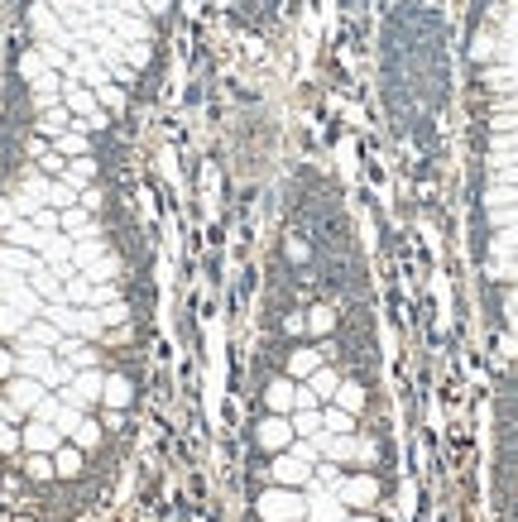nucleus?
Returning a JSON list of instances; mask_svg holds the SVG:
<instances>
[{
	"mask_svg": "<svg viewBox=\"0 0 518 522\" xmlns=\"http://www.w3.org/2000/svg\"><path fill=\"white\" fill-rule=\"evenodd\" d=\"M178 0H15L0 106V484L73 508L144 408L140 134Z\"/></svg>",
	"mask_w": 518,
	"mask_h": 522,
	"instance_id": "nucleus-1",
	"label": "nucleus"
},
{
	"mask_svg": "<svg viewBox=\"0 0 518 522\" xmlns=\"http://www.w3.org/2000/svg\"><path fill=\"white\" fill-rule=\"evenodd\" d=\"M461 63L475 168V274L494 369V479L499 508L518 522V0H475Z\"/></svg>",
	"mask_w": 518,
	"mask_h": 522,
	"instance_id": "nucleus-2",
	"label": "nucleus"
}]
</instances>
